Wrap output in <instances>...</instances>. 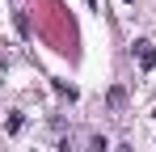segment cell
Here are the masks:
<instances>
[{
	"instance_id": "cell-1",
	"label": "cell",
	"mask_w": 156,
	"mask_h": 152,
	"mask_svg": "<svg viewBox=\"0 0 156 152\" xmlns=\"http://www.w3.org/2000/svg\"><path fill=\"white\" fill-rule=\"evenodd\" d=\"M135 63H139V68H156V47L148 42V38L135 42Z\"/></svg>"
},
{
	"instance_id": "cell-2",
	"label": "cell",
	"mask_w": 156,
	"mask_h": 152,
	"mask_svg": "<svg viewBox=\"0 0 156 152\" xmlns=\"http://www.w3.org/2000/svg\"><path fill=\"white\" fill-rule=\"evenodd\" d=\"M110 110H122V106H127V89H110Z\"/></svg>"
},
{
	"instance_id": "cell-3",
	"label": "cell",
	"mask_w": 156,
	"mask_h": 152,
	"mask_svg": "<svg viewBox=\"0 0 156 152\" xmlns=\"http://www.w3.org/2000/svg\"><path fill=\"white\" fill-rule=\"evenodd\" d=\"M21 123H26V118H21V110H13V114H9V131L17 135V131H21Z\"/></svg>"
},
{
	"instance_id": "cell-4",
	"label": "cell",
	"mask_w": 156,
	"mask_h": 152,
	"mask_svg": "<svg viewBox=\"0 0 156 152\" xmlns=\"http://www.w3.org/2000/svg\"><path fill=\"white\" fill-rule=\"evenodd\" d=\"M105 148H110V144H105L101 135H97V139H93V144H89V152H105Z\"/></svg>"
},
{
	"instance_id": "cell-5",
	"label": "cell",
	"mask_w": 156,
	"mask_h": 152,
	"mask_svg": "<svg viewBox=\"0 0 156 152\" xmlns=\"http://www.w3.org/2000/svg\"><path fill=\"white\" fill-rule=\"evenodd\" d=\"M114 152H131V148H114Z\"/></svg>"
},
{
	"instance_id": "cell-6",
	"label": "cell",
	"mask_w": 156,
	"mask_h": 152,
	"mask_svg": "<svg viewBox=\"0 0 156 152\" xmlns=\"http://www.w3.org/2000/svg\"><path fill=\"white\" fill-rule=\"evenodd\" d=\"M122 4H131V0H122Z\"/></svg>"
},
{
	"instance_id": "cell-7",
	"label": "cell",
	"mask_w": 156,
	"mask_h": 152,
	"mask_svg": "<svg viewBox=\"0 0 156 152\" xmlns=\"http://www.w3.org/2000/svg\"><path fill=\"white\" fill-rule=\"evenodd\" d=\"M152 118H156V110H152Z\"/></svg>"
}]
</instances>
